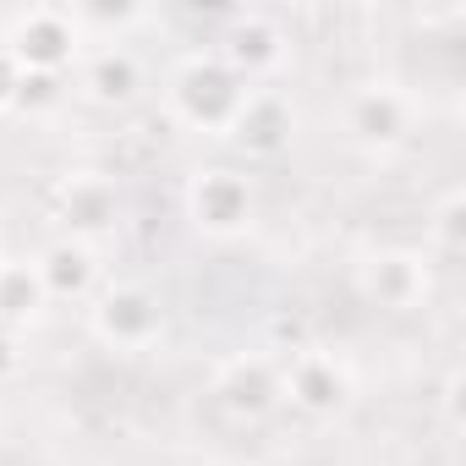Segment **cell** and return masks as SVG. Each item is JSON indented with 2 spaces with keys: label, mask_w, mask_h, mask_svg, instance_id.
<instances>
[{
  "label": "cell",
  "mask_w": 466,
  "mask_h": 466,
  "mask_svg": "<svg viewBox=\"0 0 466 466\" xmlns=\"http://www.w3.org/2000/svg\"><path fill=\"white\" fill-rule=\"evenodd\" d=\"M137 17H143L137 6H77V12H72L77 28H127V23H137Z\"/></svg>",
  "instance_id": "cell-17"
},
{
  "label": "cell",
  "mask_w": 466,
  "mask_h": 466,
  "mask_svg": "<svg viewBox=\"0 0 466 466\" xmlns=\"http://www.w3.org/2000/svg\"><path fill=\"white\" fill-rule=\"evenodd\" d=\"M248 94L253 88L230 72L214 50H198V56H187L170 72V116L181 127H192V132H208V137L230 132V121H237V110H242Z\"/></svg>",
  "instance_id": "cell-1"
},
{
  "label": "cell",
  "mask_w": 466,
  "mask_h": 466,
  "mask_svg": "<svg viewBox=\"0 0 466 466\" xmlns=\"http://www.w3.org/2000/svg\"><path fill=\"white\" fill-rule=\"evenodd\" d=\"M214 400L237 417V422H258L269 417L286 395H280V368L264 357V351H237V357H225L208 379Z\"/></svg>",
  "instance_id": "cell-9"
},
{
  "label": "cell",
  "mask_w": 466,
  "mask_h": 466,
  "mask_svg": "<svg viewBox=\"0 0 466 466\" xmlns=\"http://www.w3.org/2000/svg\"><path fill=\"white\" fill-rule=\"evenodd\" d=\"M45 286L34 258H0V329H28L45 313Z\"/></svg>",
  "instance_id": "cell-14"
},
{
  "label": "cell",
  "mask_w": 466,
  "mask_h": 466,
  "mask_svg": "<svg viewBox=\"0 0 466 466\" xmlns=\"http://www.w3.org/2000/svg\"><path fill=\"white\" fill-rule=\"evenodd\" d=\"M50 208L66 225V237H77L88 248H99L110 230L121 225V192H116V181L105 170H72V176H61L56 192H50Z\"/></svg>",
  "instance_id": "cell-6"
},
{
  "label": "cell",
  "mask_w": 466,
  "mask_h": 466,
  "mask_svg": "<svg viewBox=\"0 0 466 466\" xmlns=\"http://www.w3.org/2000/svg\"><path fill=\"white\" fill-rule=\"evenodd\" d=\"M253 214H258V192H253L248 170H237V165H203L187 181V219H192L198 237H208V242L248 237Z\"/></svg>",
  "instance_id": "cell-2"
},
{
  "label": "cell",
  "mask_w": 466,
  "mask_h": 466,
  "mask_svg": "<svg viewBox=\"0 0 466 466\" xmlns=\"http://www.w3.org/2000/svg\"><path fill=\"white\" fill-rule=\"evenodd\" d=\"M17 83H23V66L12 61V50L0 45V110H12V99H17Z\"/></svg>",
  "instance_id": "cell-19"
},
{
  "label": "cell",
  "mask_w": 466,
  "mask_h": 466,
  "mask_svg": "<svg viewBox=\"0 0 466 466\" xmlns=\"http://www.w3.org/2000/svg\"><path fill=\"white\" fill-rule=\"evenodd\" d=\"M17 368H23V335L17 329H0V384L17 379Z\"/></svg>",
  "instance_id": "cell-18"
},
{
  "label": "cell",
  "mask_w": 466,
  "mask_h": 466,
  "mask_svg": "<svg viewBox=\"0 0 466 466\" xmlns=\"http://www.w3.org/2000/svg\"><path fill=\"white\" fill-rule=\"evenodd\" d=\"M280 395H291L297 411H308V417L324 422V417H340V411L351 406L357 379H351L346 357H335V351H324V346H302V351L286 362V373H280Z\"/></svg>",
  "instance_id": "cell-5"
},
{
  "label": "cell",
  "mask_w": 466,
  "mask_h": 466,
  "mask_svg": "<svg viewBox=\"0 0 466 466\" xmlns=\"http://www.w3.org/2000/svg\"><path fill=\"white\" fill-rule=\"evenodd\" d=\"M428 253L444 258V264L466 253V192L461 187H450L428 214Z\"/></svg>",
  "instance_id": "cell-15"
},
{
  "label": "cell",
  "mask_w": 466,
  "mask_h": 466,
  "mask_svg": "<svg viewBox=\"0 0 466 466\" xmlns=\"http://www.w3.org/2000/svg\"><path fill=\"white\" fill-rule=\"evenodd\" d=\"M34 269H39V286H45L50 302H77L99 286V248H88L77 237H56L34 258Z\"/></svg>",
  "instance_id": "cell-12"
},
{
  "label": "cell",
  "mask_w": 466,
  "mask_h": 466,
  "mask_svg": "<svg viewBox=\"0 0 466 466\" xmlns=\"http://www.w3.org/2000/svg\"><path fill=\"white\" fill-rule=\"evenodd\" d=\"M214 56L253 88L258 77L280 72V61H286V34H280V23H269L264 12H230L225 28H219V39H214Z\"/></svg>",
  "instance_id": "cell-10"
},
{
  "label": "cell",
  "mask_w": 466,
  "mask_h": 466,
  "mask_svg": "<svg viewBox=\"0 0 466 466\" xmlns=\"http://www.w3.org/2000/svg\"><path fill=\"white\" fill-rule=\"evenodd\" d=\"M357 297L384 313H406L428 297V258L411 248H373L357 264Z\"/></svg>",
  "instance_id": "cell-8"
},
{
  "label": "cell",
  "mask_w": 466,
  "mask_h": 466,
  "mask_svg": "<svg viewBox=\"0 0 466 466\" xmlns=\"http://www.w3.org/2000/svg\"><path fill=\"white\" fill-rule=\"evenodd\" d=\"M417 127V105L406 88L395 83H362L346 94V137L368 154H395L411 143Z\"/></svg>",
  "instance_id": "cell-3"
},
{
  "label": "cell",
  "mask_w": 466,
  "mask_h": 466,
  "mask_svg": "<svg viewBox=\"0 0 466 466\" xmlns=\"http://www.w3.org/2000/svg\"><path fill=\"white\" fill-rule=\"evenodd\" d=\"M83 88H88V99L94 105H132L137 94H143V61L127 50V45H105L99 56H88V66H83Z\"/></svg>",
  "instance_id": "cell-13"
},
{
  "label": "cell",
  "mask_w": 466,
  "mask_h": 466,
  "mask_svg": "<svg viewBox=\"0 0 466 466\" xmlns=\"http://www.w3.org/2000/svg\"><path fill=\"white\" fill-rule=\"evenodd\" d=\"M165 335V302L127 280V286H110L99 302H94V340L110 346V351H148L154 340Z\"/></svg>",
  "instance_id": "cell-7"
},
{
  "label": "cell",
  "mask_w": 466,
  "mask_h": 466,
  "mask_svg": "<svg viewBox=\"0 0 466 466\" xmlns=\"http://www.w3.org/2000/svg\"><path fill=\"white\" fill-rule=\"evenodd\" d=\"M291 132H297V110H291L275 88H253V94L242 99V110H237V121H230L225 137H237L248 154L269 159V154H280V148L291 143Z\"/></svg>",
  "instance_id": "cell-11"
},
{
  "label": "cell",
  "mask_w": 466,
  "mask_h": 466,
  "mask_svg": "<svg viewBox=\"0 0 466 466\" xmlns=\"http://www.w3.org/2000/svg\"><path fill=\"white\" fill-rule=\"evenodd\" d=\"M56 105H61V77H50V72H23L12 110H28V116H39V110H56Z\"/></svg>",
  "instance_id": "cell-16"
},
{
  "label": "cell",
  "mask_w": 466,
  "mask_h": 466,
  "mask_svg": "<svg viewBox=\"0 0 466 466\" xmlns=\"http://www.w3.org/2000/svg\"><path fill=\"white\" fill-rule=\"evenodd\" d=\"M6 50L23 72H50L61 77L72 66V56L83 50V28L72 23V12L61 6H34V12H17L6 23Z\"/></svg>",
  "instance_id": "cell-4"
}]
</instances>
